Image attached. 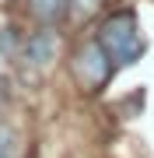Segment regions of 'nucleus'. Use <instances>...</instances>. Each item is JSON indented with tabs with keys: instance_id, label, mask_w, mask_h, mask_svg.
Wrapping results in <instances>:
<instances>
[{
	"instance_id": "f257e3e1",
	"label": "nucleus",
	"mask_w": 154,
	"mask_h": 158,
	"mask_svg": "<svg viewBox=\"0 0 154 158\" xmlns=\"http://www.w3.org/2000/svg\"><path fill=\"white\" fill-rule=\"evenodd\" d=\"M95 39L105 46V53L112 56L116 67H133L147 56V39L140 32V21H137V11L130 7H119V11H109L102 21L95 25Z\"/></svg>"
},
{
	"instance_id": "f03ea898",
	"label": "nucleus",
	"mask_w": 154,
	"mask_h": 158,
	"mask_svg": "<svg viewBox=\"0 0 154 158\" xmlns=\"http://www.w3.org/2000/svg\"><path fill=\"white\" fill-rule=\"evenodd\" d=\"M67 70L74 77V85L81 95H102V91L112 85V77L119 74V67L112 63V56L105 53V46L95 39V35H81V39L70 46L67 56Z\"/></svg>"
},
{
	"instance_id": "7ed1b4c3",
	"label": "nucleus",
	"mask_w": 154,
	"mask_h": 158,
	"mask_svg": "<svg viewBox=\"0 0 154 158\" xmlns=\"http://www.w3.org/2000/svg\"><path fill=\"white\" fill-rule=\"evenodd\" d=\"M21 60L32 70H49L60 60V35H56V28H35L32 35H25Z\"/></svg>"
},
{
	"instance_id": "20e7f679",
	"label": "nucleus",
	"mask_w": 154,
	"mask_h": 158,
	"mask_svg": "<svg viewBox=\"0 0 154 158\" xmlns=\"http://www.w3.org/2000/svg\"><path fill=\"white\" fill-rule=\"evenodd\" d=\"M25 18H32L35 28H56L60 21H67V4L70 0H18Z\"/></svg>"
},
{
	"instance_id": "39448f33",
	"label": "nucleus",
	"mask_w": 154,
	"mask_h": 158,
	"mask_svg": "<svg viewBox=\"0 0 154 158\" xmlns=\"http://www.w3.org/2000/svg\"><path fill=\"white\" fill-rule=\"evenodd\" d=\"M102 7H105V0H70V4H67V18L77 21V25H88V21L98 18Z\"/></svg>"
},
{
	"instance_id": "423d86ee",
	"label": "nucleus",
	"mask_w": 154,
	"mask_h": 158,
	"mask_svg": "<svg viewBox=\"0 0 154 158\" xmlns=\"http://www.w3.org/2000/svg\"><path fill=\"white\" fill-rule=\"evenodd\" d=\"M0 158H21V134L0 123Z\"/></svg>"
},
{
	"instance_id": "0eeeda50",
	"label": "nucleus",
	"mask_w": 154,
	"mask_h": 158,
	"mask_svg": "<svg viewBox=\"0 0 154 158\" xmlns=\"http://www.w3.org/2000/svg\"><path fill=\"white\" fill-rule=\"evenodd\" d=\"M0 109H4V91H0Z\"/></svg>"
}]
</instances>
